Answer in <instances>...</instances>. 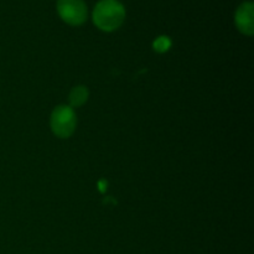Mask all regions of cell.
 Wrapping results in <instances>:
<instances>
[{
	"instance_id": "1",
	"label": "cell",
	"mask_w": 254,
	"mask_h": 254,
	"mask_svg": "<svg viewBox=\"0 0 254 254\" xmlns=\"http://www.w3.org/2000/svg\"><path fill=\"white\" fill-rule=\"evenodd\" d=\"M92 19L102 31H114L124 22L126 7L119 0H101L94 6Z\"/></svg>"
},
{
	"instance_id": "2",
	"label": "cell",
	"mask_w": 254,
	"mask_h": 254,
	"mask_svg": "<svg viewBox=\"0 0 254 254\" xmlns=\"http://www.w3.org/2000/svg\"><path fill=\"white\" fill-rule=\"evenodd\" d=\"M50 123H51V129L55 135L61 139L69 138L76 129V114L72 107L59 106L52 112Z\"/></svg>"
},
{
	"instance_id": "3",
	"label": "cell",
	"mask_w": 254,
	"mask_h": 254,
	"mask_svg": "<svg viewBox=\"0 0 254 254\" xmlns=\"http://www.w3.org/2000/svg\"><path fill=\"white\" fill-rule=\"evenodd\" d=\"M57 12L66 24L79 26L87 20V5L83 0H57Z\"/></svg>"
},
{
	"instance_id": "4",
	"label": "cell",
	"mask_w": 254,
	"mask_h": 254,
	"mask_svg": "<svg viewBox=\"0 0 254 254\" xmlns=\"http://www.w3.org/2000/svg\"><path fill=\"white\" fill-rule=\"evenodd\" d=\"M235 22L242 34L252 36L254 34V5L252 1H245L238 6Z\"/></svg>"
},
{
	"instance_id": "5",
	"label": "cell",
	"mask_w": 254,
	"mask_h": 254,
	"mask_svg": "<svg viewBox=\"0 0 254 254\" xmlns=\"http://www.w3.org/2000/svg\"><path fill=\"white\" fill-rule=\"evenodd\" d=\"M88 89L86 88L84 86H77L73 87L69 93V103H71L72 107H81L83 106L84 103L88 99Z\"/></svg>"
},
{
	"instance_id": "6",
	"label": "cell",
	"mask_w": 254,
	"mask_h": 254,
	"mask_svg": "<svg viewBox=\"0 0 254 254\" xmlns=\"http://www.w3.org/2000/svg\"><path fill=\"white\" fill-rule=\"evenodd\" d=\"M153 47L156 52H166L171 47V40L168 36H159L155 41L153 42Z\"/></svg>"
}]
</instances>
